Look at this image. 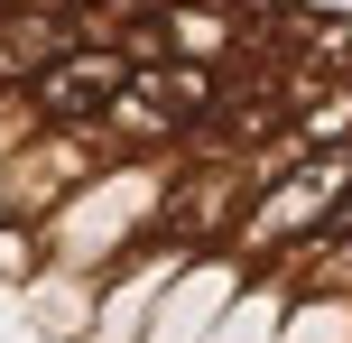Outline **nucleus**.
I'll list each match as a JSON object with an SVG mask.
<instances>
[{"instance_id": "obj_4", "label": "nucleus", "mask_w": 352, "mask_h": 343, "mask_svg": "<svg viewBox=\"0 0 352 343\" xmlns=\"http://www.w3.org/2000/svg\"><path fill=\"white\" fill-rule=\"evenodd\" d=\"M324 260H334V288H352V241H334Z\"/></svg>"}, {"instance_id": "obj_3", "label": "nucleus", "mask_w": 352, "mask_h": 343, "mask_svg": "<svg viewBox=\"0 0 352 343\" xmlns=\"http://www.w3.org/2000/svg\"><path fill=\"white\" fill-rule=\"evenodd\" d=\"M84 37H74V19L56 10H28V19H0V74H19V84H37V74L56 65V56H74Z\"/></svg>"}, {"instance_id": "obj_1", "label": "nucleus", "mask_w": 352, "mask_h": 343, "mask_svg": "<svg viewBox=\"0 0 352 343\" xmlns=\"http://www.w3.org/2000/svg\"><path fill=\"white\" fill-rule=\"evenodd\" d=\"M130 74H140L130 47H74V56H56V65L28 84V111L56 121V130H93V121L130 93Z\"/></svg>"}, {"instance_id": "obj_2", "label": "nucleus", "mask_w": 352, "mask_h": 343, "mask_svg": "<svg viewBox=\"0 0 352 343\" xmlns=\"http://www.w3.org/2000/svg\"><path fill=\"white\" fill-rule=\"evenodd\" d=\"M343 195H352V148H306V158L269 186V204L250 214V241H287V251H297Z\"/></svg>"}]
</instances>
